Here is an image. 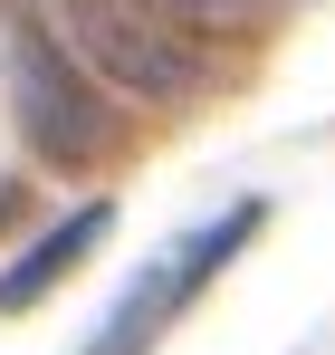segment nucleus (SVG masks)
Returning <instances> with one entry per match:
<instances>
[{"mask_svg": "<svg viewBox=\"0 0 335 355\" xmlns=\"http://www.w3.org/2000/svg\"><path fill=\"white\" fill-rule=\"evenodd\" d=\"M57 29H67V49L96 67L106 87L144 96V106H182V96L211 87V58L192 39H172L144 0H57Z\"/></svg>", "mask_w": 335, "mask_h": 355, "instance_id": "nucleus-1", "label": "nucleus"}, {"mask_svg": "<svg viewBox=\"0 0 335 355\" xmlns=\"http://www.w3.org/2000/svg\"><path fill=\"white\" fill-rule=\"evenodd\" d=\"M144 10L163 19L172 39H192V49H201V39H239V29L269 19V0H144Z\"/></svg>", "mask_w": 335, "mask_h": 355, "instance_id": "nucleus-4", "label": "nucleus"}, {"mask_svg": "<svg viewBox=\"0 0 335 355\" xmlns=\"http://www.w3.org/2000/svg\"><path fill=\"white\" fill-rule=\"evenodd\" d=\"M10 96H19V125L48 164H96L106 154V106H96V87H77V67L48 39L10 49Z\"/></svg>", "mask_w": 335, "mask_h": 355, "instance_id": "nucleus-2", "label": "nucleus"}, {"mask_svg": "<svg viewBox=\"0 0 335 355\" xmlns=\"http://www.w3.org/2000/svg\"><path fill=\"white\" fill-rule=\"evenodd\" d=\"M106 231H115V211H106V202H77V211H67V221H57L39 250H19V259L0 269V307H39V297H48V288H57V279H67V269H77V259H87Z\"/></svg>", "mask_w": 335, "mask_h": 355, "instance_id": "nucleus-3", "label": "nucleus"}]
</instances>
